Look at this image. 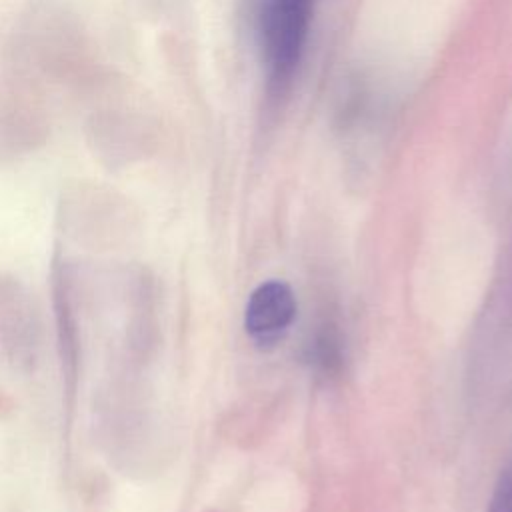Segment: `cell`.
<instances>
[{
	"instance_id": "3",
	"label": "cell",
	"mask_w": 512,
	"mask_h": 512,
	"mask_svg": "<svg viewBox=\"0 0 512 512\" xmlns=\"http://www.w3.org/2000/svg\"><path fill=\"white\" fill-rule=\"evenodd\" d=\"M58 222L76 244L100 250L130 238L136 230V210L114 188L98 182H74L62 190Z\"/></svg>"
},
{
	"instance_id": "9",
	"label": "cell",
	"mask_w": 512,
	"mask_h": 512,
	"mask_svg": "<svg viewBox=\"0 0 512 512\" xmlns=\"http://www.w3.org/2000/svg\"><path fill=\"white\" fill-rule=\"evenodd\" d=\"M344 336L334 318H324L308 342V362L324 376L336 374L344 364Z\"/></svg>"
},
{
	"instance_id": "8",
	"label": "cell",
	"mask_w": 512,
	"mask_h": 512,
	"mask_svg": "<svg viewBox=\"0 0 512 512\" xmlns=\"http://www.w3.org/2000/svg\"><path fill=\"white\" fill-rule=\"evenodd\" d=\"M298 302L292 288L282 280L258 284L244 308V328L254 344L266 348L284 338L296 318Z\"/></svg>"
},
{
	"instance_id": "5",
	"label": "cell",
	"mask_w": 512,
	"mask_h": 512,
	"mask_svg": "<svg viewBox=\"0 0 512 512\" xmlns=\"http://www.w3.org/2000/svg\"><path fill=\"white\" fill-rule=\"evenodd\" d=\"M52 304L56 322V350L60 358L62 388H64V410L66 424L72 426L80 364H82V330H80V272L68 258H56L52 266Z\"/></svg>"
},
{
	"instance_id": "7",
	"label": "cell",
	"mask_w": 512,
	"mask_h": 512,
	"mask_svg": "<svg viewBox=\"0 0 512 512\" xmlns=\"http://www.w3.org/2000/svg\"><path fill=\"white\" fill-rule=\"evenodd\" d=\"M42 324L38 308L18 278L0 276V346L20 372H32L40 358Z\"/></svg>"
},
{
	"instance_id": "6",
	"label": "cell",
	"mask_w": 512,
	"mask_h": 512,
	"mask_svg": "<svg viewBox=\"0 0 512 512\" xmlns=\"http://www.w3.org/2000/svg\"><path fill=\"white\" fill-rule=\"evenodd\" d=\"M50 116L44 88L32 78L10 70L0 88V156H20L48 140Z\"/></svg>"
},
{
	"instance_id": "10",
	"label": "cell",
	"mask_w": 512,
	"mask_h": 512,
	"mask_svg": "<svg viewBox=\"0 0 512 512\" xmlns=\"http://www.w3.org/2000/svg\"><path fill=\"white\" fill-rule=\"evenodd\" d=\"M486 512H512V462L502 468L492 488Z\"/></svg>"
},
{
	"instance_id": "2",
	"label": "cell",
	"mask_w": 512,
	"mask_h": 512,
	"mask_svg": "<svg viewBox=\"0 0 512 512\" xmlns=\"http://www.w3.org/2000/svg\"><path fill=\"white\" fill-rule=\"evenodd\" d=\"M92 98L96 106L86 120V142L94 158L110 170L144 158L150 146V124L124 86L112 78Z\"/></svg>"
},
{
	"instance_id": "1",
	"label": "cell",
	"mask_w": 512,
	"mask_h": 512,
	"mask_svg": "<svg viewBox=\"0 0 512 512\" xmlns=\"http://www.w3.org/2000/svg\"><path fill=\"white\" fill-rule=\"evenodd\" d=\"M12 70L44 84L66 86L94 96L112 76L82 22L62 10L32 16L16 34Z\"/></svg>"
},
{
	"instance_id": "4",
	"label": "cell",
	"mask_w": 512,
	"mask_h": 512,
	"mask_svg": "<svg viewBox=\"0 0 512 512\" xmlns=\"http://www.w3.org/2000/svg\"><path fill=\"white\" fill-rule=\"evenodd\" d=\"M314 6L316 0H258L254 26L270 90L290 86L308 44Z\"/></svg>"
}]
</instances>
